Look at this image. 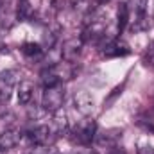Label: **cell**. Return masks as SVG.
<instances>
[{
	"instance_id": "9c48e42d",
	"label": "cell",
	"mask_w": 154,
	"mask_h": 154,
	"mask_svg": "<svg viewBox=\"0 0 154 154\" xmlns=\"http://www.w3.org/2000/svg\"><path fill=\"white\" fill-rule=\"evenodd\" d=\"M79 52H81V39H68L65 45H63V57L66 59V61H74L77 56H79Z\"/></svg>"
},
{
	"instance_id": "6da1fadb",
	"label": "cell",
	"mask_w": 154,
	"mask_h": 154,
	"mask_svg": "<svg viewBox=\"0 0 154 154\" xmlns=\"http://www.w3.org/2000/svg\"><path fill=\"white\" fill-rule=\"evenodd\" d=\"M72 134V142L77 145H90L95 138H97V122L93 118H84L81 122H77L70 131Z\"/></svg>"
},
{
	"instance_id": "8992f818",
	"label": "cell",
	"mask_w": 154,
	"mask_h": 154,
	"mask_svg": "<svg viewBox=\"0 0 154 154\" xmlns=\"http://www.w3.org/2000/svg\"><path fill=\"white\" fill-rule=\"evenodd\" d=\"M129 52H131L129 47H127L124 41H120V39H111V41H108L106 47H104V50H102V54H104L106 57H120V56H127Z\"/></svg>"
},
{
	"instance_id": "d6986e66",
	"label": "cell",
	"mask_w": 154,
	"mask_h": 154,
	"mask_svg": "<svg viewBox=\"0 0 154 154\" xmlns=\"http://www.w3.org/2000/svg\"><path fill=\"white\" fill-rule=\"evenodd\" d=\"M54 154H59V152H54Z\"/></svg>"
},
{
	"instance_id": "4fadbf2b",
	"label": "cell",
	"mask_w": 154,
	"mask_h": 154,
	"mask_svg": "<svg viewBox=\"0 0 154 154\" xmlns=\"http://www.w3.org/2000/svg\"><path fill=\"white\" fill-rule=\"evenodd\" d=\"M22 52H23V56H27V57H39L41 54H43V48H41V45L39 43H25L23 45V48H22Z\"/></svg>"
},
{
	"instance_id": "8fae6325",
	"label": "cell",
	"mask_w": 154,
	"mask_h": 154,
	"mask_svg": "<svg viewBox=\"0 0 154 154\" xmlns=\"http://www.w3.org/2000/svg\"><path fill=\"white\" fill-rule=\"evenodd\" d=\"M147 2L149 0H129L127 7H129V14H134V18L140 22L145 14V9H147Z\"/></svg>"
},
{
	"instance_id": "7a4b0ae2",
	"label": "cell",
	"mask_w": 154,
	"mask_h": 154,
	"mask_svg": "<svg viewBox=\"0 0 154 154\" xmlns=\"http://www.w3.org/2000/svg\"><path fill=\"white\" fill-rule=\"evenodd\" d=\"M63 100H65V88L59 82L56 86L45 88L43 97H41V106L48 113H57L61 109V106H63Z\"/></svg>"
},
{
	"instance_id": "9a60e30c",
	"label": "cell",
	"mask_w": 154,
	"mask_h": 154,
	"mask_svg": "<svg viewBox=\"0 0 154 154\" xmlns=\"http://www.w3.org/2000/svg\"><path fill=\"white\" fill-rule=\"evenodd\" d=\"M136 154H154V147L152 145H149V143H143V145L138 147Z\"/></svg>"
},
{
	"instance_id": "5bb4252c",
	"label": "cell",
	"mask_w": 154,
	"mask_h": 154,
	"mask_svg": "<svg viewBox=\"0 0 154 154\" xmlns=\"http://www.w3.org/2000/svg\"><path fill=\"white\" fill-rule=\"evenodd\" d=\"M145 61H147V65H154V41L149 45V48L145 52Z\"/></svg>"
},
{
	"instance_id": "ac0fdd59",
	"label": "cell",
	"mask_w": 154,
	"mask_h": 154,
	"mask_svg": "<svg viewBox=\"0 0 154 154\" xmlns=\"http://www.w3.org/2000/svg\"><path fill=\"white\" fill-rule=\"evenodd\" d=\"M97 2H99V4H104V2H108V0H97Z\"/></svg>"
},
{
	"instance_id": "7c38bea8",
	"label": "cell",
	"mask_w": 154,
	"mask_h": 154,
	"mask_svg": "<svg viewBox=\"0 0 154 154\" xmlns=\"http://www.w3.org/2000/svg\"><path fill=\"white\" fill-rule=\"evenodd\" d=\"M16 16H18V20H22V22L31 20V18H32V7H31L29 0H20V2H18Z\"/></svg>"
},
{
	"instance_id": "e0dca14e",
	"label": "cell",
	"mask_w": 154,
	"mask_h": 154,
	"mask_svg": "<svg viewBox=\"0 0 154 154\" xmlns=\"http://www.w3.org/2000/svg\"><path fill=\"white\" fill-rule=\"evenodd\" d=\"M77 154H97L95 152V151H93V149H90V147H88V145H86V147H84V149H81V151H79V152Z\"/></svg>"
},
{
	"instance_id": "2e32d148",
	"label": "cell",
	"mask_w": 154,
	"mask_h": 154,
	"mask_svg": "<svg viewBox=\"0 0 154 154\" xmlns=\"http://www.w3.org/2000/svg\"><path fill=\"white\" fill-rule=\"evenodd\" d=\"M108 154H125V152H124V149H122V147H118V145H116V147H113V149H109Z\"/></svg>"
},
{
	"instance_id": "30bf717a",
	"label": "cell",
	"mask_w": 154,
	"mask_h": 154,
	"mask_svg": "<svg viewBox=\"0 0 154 154\" xmlns=\"http://www.w3.org/2000/svg\"><path fill=\"white\" fill-rule=\"evenodd\" d=\"M129 18H131V14H129L127 4H120L118 11H116V29H118V34H122L125 31V27L129 23Z\"/></svg>"
},
{
	"instance_id": "3957f363",
	"label": "cell",
	"mask_w": 154,
	"mask_h": 154,
	"mask_svg": "<svg viewBox=\"0 0 154 154\" xmlns=\"http://www.w3.org/2000/svg\"><path fill=\"white\" fill-rule=\"evenodd\" d=\"M18 77H20V74H18V70H14V68L5 70V72L0 74V102H2V104L11 99V95H13V91H14V86H16V82H18Z\"/></svg>"
},
{
	"instance_id": "52a82bcc",
	"label": "cell",
	"mask_w": 154,
	"mask_h": 154,
	"mask_svg": "<svg viewBox=\"0 0 154 154\" xmlns=\"http://www.w3.org/2000/svg\"><path fill=\"white\" fill-rule=\"evenodd\" d=\"M20 138L22 134L16 131V129H7L0 134V152H5V151H11L13 147H16L20 143Z\"/></svg>"
},
{
	"instance_id": "5b68a950",
	"label": "cell",
	"mask_w": 154,
	"mask_h": 154,
	"mask_svg": "<svg viewBox=\"0 0 154 154\" xmlns=\"http://www.w3.org/2000/svg\"><path fill=\"white\" fill-rule=\"evenodd\" d=\"M74 104H75V109L81 115H88L93 109V95L86 90H81L74 97Z\"/></svg>"
},
{
	"instance_id": "ba28073f",
	"label": "cell",
	"mask_w": 154,
	"mask_h": 154,
	"mask_svg": "<svg viewBox=\"0 0 154 154\" xmlns=\"http://www.w3.org/2000/svg\"><path fill=\"white\" fill-rule=\"evenodd\" d=\"M34 97V84L31 81H22L18 86V102L20 106H27Z\"/></svg>"
},
{
	"instance_id": "277c9868",
	"label": "cell",
	"mask_w": 154,
	"mask_h": 154,
	"mask_svg": "<svg viewBox=\"0 0 154 154\" xmlns=\"http://www.w3.org/2000/svg\"><path fill=\"white\" fill-rule=\"evenodd\" d=\"M29 138H31V142H32L34 145H38V147H47L48 143H52V142L56 140V134H54L52 127H48V125H38V127H34V129L29 133Z\"/></svg>"
}]
</instances>
